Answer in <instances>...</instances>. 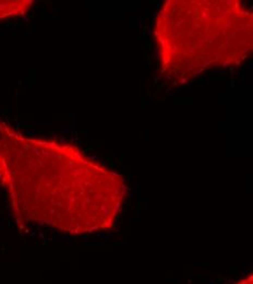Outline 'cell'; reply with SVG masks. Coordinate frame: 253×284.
Returning a JSON list of instances; mask_svg holds the SVG:
<instances>
[{
  "instance_id": "cell-4",
  "label": "cell",
  "mask_w": 253,
  "mask_h": 284,
  "mask_svg": "<svg viewBox=\"0 0 253 284\" xmlns=\"http://www.w3.org/2000/svg\"><path fill=\"white\" fill-rule=\"evenodd\" d=\"M236 284H253V276L252 275H249L247 278L240 280L239 282H237Z\"/></svg>"
},
{
  "instance_id": "cell-2",
  "label": "cell",
  "mask_w": 253,
  "mask_h": 284,
  "mask_svg": "<svg viewBox=\"0 0 253 284\" xmlns=\"http://www.w3.org/2000/svg\"><path fill=\"white\" fill-rule=\"evenodd\" d=\"M253 14L239 0H168L154 23L160 74L185 84L236 67L253 48Z\"/></svg>"
},
{
  "instance_id": "cell-3",
  "label": "cell",
  "mask_w": 253,
  "mask_h": 284,
  "mask_svg": "<svg viewBox=\"0 0 253 284\" xmlns=\"http://www.w3.org/2000/svg\"><path fill=\"white\" fill-rule=\"evenodd\" d=\"M33 6L31 0H15V1H0V20L11 16H19L27 12Z\"/></svg>"
},
{
  "instance_id": "cell-1",
  "label": "cell",
  "mask_w": 253,
  "mask_h": 284,
  "mask_svg": "<svg viewBox=\"0 0 253 284\" xmlns=\"http://www.w3.org/2000/svg\"><path fill=\"white\" fill-rule=\"evenodd\" d=\"M0 183L15 217L72 235L115 226L127 186L77 145L33 138L0 123Z\"/></svg>"
}]
</instances>
